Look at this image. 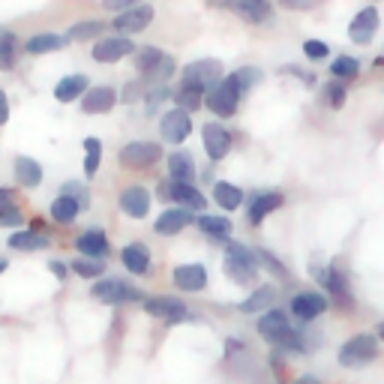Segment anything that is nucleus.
<instances>
[{
    "mask_svg": "<svg viewBox=\"0 0 384 384\" xmlns=\"http://www.w3.org/2000/svg\"><path fill=\"white\" fill-rule=\"evenodd\" d=\"M192 126H196L192 123V114L177 106L159 114V138L165 145H174V147L186 145V138L192 135Z\"/></svg>",
    "mask_w": 384,
    "mask_h": 384,
    "instance_id": "obj_13",
    "label": "nucleus"
},
{
    "mask_svg": "<svg viewBox=\"0 0 384 384\" xmlns=\"http://www.w3.org/2000/svg\"><path fill=\"white\" fill-rule=\"evenodd\" d=\"M378 28H381V12H378L375 4H369V6L357 9L354 16H351V21H349V40L354 45H369V43L375 40Z\"/></svg>",
    "mask_w": 384,
    "mask_h": 384,
    "instance_id": "obj_15",
    "label": "nucleus"
},
{
    "mask_svg": "<svg viewBox=\"0 0 384 384\" xmlns=\"http://www.w3.org/2000/svg\"><path fill=\"white\" fill-rule=\"evenodd\" d=\"M6 267H9V261H6V259H0V273H4Z\"/></svg>",
    "mask_w": 384,
    "mask_h": 384,
    "instance_id": "obj_59",
    "label": "nucleus"
},
{
    "mask_svg": "<svg viewBox=\"0 0 384 384\" xmlns=\"http://www.w3.org/2000/svg\"><path fill=\"white\" fill-rule=\"evenodd\" d=\"M87 91H91V79H87L84 72H72V75H67V79H60L55 84V99L63 102V106H69V102L81 99Z\"/></svg>",
    "mask_w": 384,
    "mask_h": 384,
    "instance_id": "obj_30",
    "label": "nucleus"
},
{
    "mask_svg": "<svg viewBox=\"0 0 384 384\" xmlns=\"http://www.w3.org/2000/svg\"><path fill=\"white\" fill-rule=\"evenodd\" d=\"M153 18H157V9H153V4H138V6H132V9H123V12H118L114 16V21H111V30L118 33V36H132L135 33H145L150 24H153Z\"/></svg>",
    "mask_w": 384,
    "mask_h": 384,
    "instance_id": "obj_12",
    "label": "nucleus"
},
{
    "mask_svg": "<svg viewBox=\"0 0 384 384\" xmlns=\"http://www.w3.org/2000/svg\"><path fill=\"white\" fill-rule=\"evenodd\" d=\"M171 102H174L177 108H183V111H189V114H196V111L204 108V91H201V87H196V84H189V81H177Z\"/></svg>",
    "mask_w": 384,
    "mask_h": 384,
    "instance_id": "obj_32",
    "label": "nucleus"
},
{
    "mask_svg": "<svg viewBox=\"0 0 384 384\" xmlns=\"http://www.w3.org/2000/svg\"><path fill=\"white\" fill-rule=\"evenodd\" d=\"M67 45H69V40L60 33H36L28 40L24 51H28V55H55V51H63Z\"/></svg>",
    "mask_w": 384,
    "mask_h": 384,
    "instance_id": "obj_35",
    "label": "nucleus"
},
{
    "mask_svg": "<svg viewBox=\"0 0 384 384\" xmlns=\"http://www.w3.org/2000/svg\"><path fill=\"white\" fill-rule=\"evenodd\" d=\"M12 210H18L16 208V198H12V189L9 186H0V216L12 213Z\"/></svg>",
    "mask_w": 384,
    "mask_h": 384,
    "instance_id": "obj_51",
    "label": "nucleus"
},
{
    "mask_svg": "<svg viewBox=\"0 0 384 384\" xmlns=\"http://www.w3.org/2000/svg\"><path fill=\"white\" fill-rule=\"evenodd\" d=\"M16 57H18V40L16 33L0 28V69H12L16 67Z\"/></svg>",
    "mask_w": 384,
    "mask_h": 384,
    "instance_id": "obj_43",
    "label": "nucleus"
},
{
    "mask_svg": "<svg viewBox=\"0 0 384 384\" xmlns=\"http://www.w3.org/2000/svg\"><path fill=\"white\" fill-rule=\"evenodd\" d=\"M279 75H291V79H298L306 91H315L318 87V75L312 72V69H303V67H298V63H283V67L276 69Z\"/></svg>",
    "mask_w": 384,
    "mask_h": 384,
    "instance_id": "obj_44",
    "label": "nucleus"
},
{
    "mask_svg": "<svg viewBox=\"0 0 384 384\" xmlns=\"http://www.w3.org/2000/svg\"><path fill=\"white\" fill-rule=\"evenodd\" d=\"M102 165V142L96 135H87L84 138V177L87 181H94L96 171Z\"/></svg>",
    "mask_w": 384,
    "mask_h": 384,
    "instance_id": "obj_42",
    "label": "nucleus"
},
{
    "mask_svg": "<svg viewBox=\"0 0 384 384\" xmlns=\"http://www.w3.org/2000/svg\"><path fill=\"white\" fill-rule=\"evenodd\" d=\"M381 357V342L375 334H369V330H361V334L349 337L342 345H339V354L337 361L342 369H363L369 363H375Z\"/></svg>",
    "mask_w": 384,
    "mask_h": 384,
    "instance_id": "obj_3",
    "label": "nucleus"
},
{
    "mask_svg": "<svg viewBox=\"0 0 384 384\" xmlns=\"http://www.w3.org/2000/svg\"><path fill=\"white\" fill-rule=\"evenodd\" d=\"M196 220H198V213H192L186 208H177V204H169V208L153 220V235L177 237V235H183L189 225H196Z\"/></svg>",
    "mask_w": 384,
    "mask_h": 384,
    "instance_id": "obj_16",
    "label": "nucleus"
},
{
    "mask_svg": "<svg viewBox=\"0 0 384 384\" xmlns=\"http://www.w3.org/2000/svg\"><path fill=\"white\" fill-rule=\"evenodd\" d=\"M222 273L228 276V283H235L237 288L247 286H259V259H255V249L247 247L243 240H228L222 247Z\"/></svg>",
    "mask_w": 384,
    "mask_h": 384,
    "instance_id": "obj_2",
    "label": "nucleus"
},
{
    "mask_svg": "<svg viewBox=\"0 0 384 384\" xmlns=\"http://www.w3.org/2000/svg\"><path fill=\"white\" fill-rule=\"evenodd\" d=\"M69 271L75 276H81V279H102L106 271H108V264L102 259H84V255H79V259L69 261Z\"/></svg>",
    "mask_w": 384,
    "mask_h": 384,
    "instance_id": "obj_41",
    "label": "nucleus"
},
{
    "mask_svg": "<svg viewBox=\"0 0 384 384\" xmlns=\"http://www.w3.org/2000/svg\"><path fill=\"white\" fill-rule=\"evenodd\" d=\"M138 4H145V0H102V9H108V12H123V9H132V6H138Z\"/></svg>",
    "mask_w": 384,
    "mask_h": 384,
    "instance_id": "obj_50",
    "label": "nucleus"
},
{
    "mask_svg": "<svg viewBox=\"0 0 384 384\" xmlns=\"http://www.w3.org/2000/svg\"><path fill=\"white\" fill-rule=\"evenodd\" d=\"M142 310L157 318V322H165V324H186V322H196V312L189 310V303L177 294H150V298L142 300Z\"/></svg>",
    "mask_w": 384,
    "mask_h": 384,
    "instance_id": "obj_4",
    "label": "nucleus"
},
{
    "mask_svg": "<svg viewBox=\"0 0 384 384\" xmlns=\"http://www.w3.org/2000/svg\"><path fill=\"white\" fill-rule=\"evenodd\" d=\"M201 147H204V157L216 165L228 159V153L235 150V135L222 120H208L201 126Z\"/></svg>",
    "mask_w": 384,
    "mask_h": 384,
    "instance_id": "obj_11",
    "label": "nucleus"
},
{
    "mask_svg": "<svg viewBox=\"0 0 384 384\" xmlns=\"http://www.w3.org/2000/svg\"><path fill=\"white\" fill-rule=\"evenodd\" d=\"M118 102H120V94L114 91L111 84H96L79 99V106L84 114H108Z\"/></svg>",
    "mask_w": 384,
    "mask_h": 384,
    "instance_id": "obj_27",
    "label": "nucleus"
},
{
    "mask_svg": "<svg viewBox=\"0 0 384 384\" xmlns=\"http://www.w3.org/2000/svg\"><path fill=\"white\" fill-rule=\"evenodd\" d=\"M147 91H150V87H147L145 79H132V81H126V84H123L120 102H123V106H135V102H145Z\"/></svg>",
    "mask_w": 384,
    "mask_h": 384,
    "instance_id": "obj_45",
    "label": "nucleus"
},
{
    "mask_svg": "<svg viewBox=\"0 0 384 384\" xmlns=\"http://www.w3.org/2000/svg\"><path fill=\"white\" fill-rule=\"evenodd\" d=\"M79 213H81V208L69 196H57L55 201H51V208H48V216L57 225H72L75 220H79Z\"/></svg>",
    "mask_w": 384,
    "mask_h": 384,
    "instance_id": "obj_40",
    "label": "nucleus"
},
{
    "mask_svg": "<svg viewBox=\"0 0 384 384\" xmlns=\"http://www.w3.org/2000/svg\"><path fill=\"white\" fill-rule=\"evenodd\" d=\"M288 196L279 189H259L252 192V196L247 198V204H243V213H247V225L249 228H261L267 216H273L276 210L286 208Z\"/></svg>",
    "mask_w": 384,
    "mask_h": 384,
    "instance_id": "obj_9",
    "label": "nucleus"
},
{
    "mask_svg": "<svg viewBox=\"0 0 384 384\" xmlns=\"http://www.w3.org/2000/svg\"><path fill=\"white\" fill-rule=\"evenodd\" d=\"M120 210L130 216V220H147L150 216V204H153V192L142 183H132V186H123L120 196H118Z\"/></svg>",
    "mask_w": 384,
    "mask_h": 384,
    "instance_id": "obj_20",
    "label": "nucleus"
},
{
    "mask_svg": "<svg viewBox=\"0 0 384 384\" xmlns=\"http://www.w3.org/2000/svg\"><path fill=\"white\" fill-rule=\"evenodd\" d=\"M165 159V150L159 142H147V138H135V142H126L118 150V162L126 171H150Z\"/></svg>",
    "mask_w": 384,
    "mask_h": 384,
    "instance_id": "obj_5",
    "label": "nucleus"
},
{
    "mask_svg": "<svg viewBox=\"0 0 384 384\" xmlns=\"http://www.w3.org/2000/svg\"><path fill=\"white\" fill-rule=\"evenodd\" d=\"M330 79H337V81H354L357 75H361V60L351 57V55H337L334 60H330Z\"/></svg>",
    "mask_w": 384,
    "mask_h": 384,
    "instance_id": "obj_39",
    "label": "nucleus"
},
{
    "mask_svg": "<svg viewBox=\"0 0 384 384\" xmlns=\"http://www.w3.org/2000/svg\"><path fill=\"white\" fill-rule=\"evenodd\" d=\"M120 264L126 267V273L132 276H150L153 273V255H150V247L142 240H132L126 243L120 249Z\"/></svg>",
    "mask_w": 384,
    "mask_h": 384,
    "instance_id": "obj_25",
    "label": "nucleus"
},
{
    "mask_svg": "<svg viewBox=\"0 0 384 384\" xmlns=\"http://www.w3.org/2000/svg\"><path fill=\"white\" fill-rule=\"evenodd\" d=\"M108 28H111V24L99 21V18H87V21L72 24V28L67 30V40H69V43H96V40H102V36H106Z\"/></svg>",
    "mask_w": 384,
    "mask_h": 384,
    "instance_id": "obj_33",
    "label": "nucleus"
},
{
    "mask_svg": "<svg viewBox=\"0 0 384 384\" xmlns=\"http://www.w3.org/2000/svg\"><path fill=\"white\" fill-rule=\"evenodd\" d=\"M291 322H294V318L288 315V310H279V306H273V310H267V312H261L259 318H255V334H259L264 342L276 345L294 327Z\"/></svg>",
    "mask_w": 384,
    "mask_h": 384,
    "instance_id": "obj_17",
    "label": "nucleus"
},
{
    "mask_svg": "<svg viewBox=\"0 0 384 384\" xmlns=\"http://www.w3.org/2000/svg\"><path fill=\"white\" fill-rule=\"evenodd\" d=\"M16 181L24 189H36L43 183V165L36 159H30V157H18L16 159Z\"/></svg>",
    "mask_w": 384,
    "mask_h": 384,
    "instance_id": "obj_38",
    "label": "nucleus"
},
{
    "mask_svg": "<svg viewBox=\"0 0 384 384\" xmlns=\"http://www.w3.org/2000/svg\"><path fill=\"white\" fill-rule=\"evenodd\" d=\"M210 198L222 213H235V210H240L243 204H247V192H243L237 183H232V181H213Z\"/></svg>",
    "mask_w": 384,
    "mask_h": 384,
    "instance_id": "obj_29",
    "label": "nucleus"
},
{
    "mask_svg": "<svg viewBox=\"0 0 384 384\" xmlns=\"http://www.w3.org/2000/svg\"><path fill=\"white\" fill-rule=\"evenodd\" d=\"M21 222H24L21 210H12V213H4V216H0V228H16V225H21Z\"/></svg>",
    "mask_w": 384,
    "mask_h": 384,
    "instance_id": "obj_52",
    "label": "nucleus"
},
{
    "mask_svg": "<svg viewBox=\"0 0 384 384\" xmlns=\"http://www.w3.org/2000/svg\"><path fill=\"white\" fill-rule=\"evenodd\" d=\"M222 79H225V67H222V60H216V57L189 60L186 67L181 69V81H189V84L201 87L204 94L213 91L216 84H222Z\"/></svg>",
    "mask_w": 384,
    "mask_h": 384,
    "instance_id": "obj_10",
    "label": "nucleus"
},
{
    "mask_svg": "<svg viewBox=\"0 0 384 384\" xmlns=\"http://www.w3.org/2000/svg\"><path fill=\"white\" fill-rule=\"evenodd\" d=\"M291 384H324V381L318 378V375H310V373H303V375H298V378H294Z\"/></svg>",
    "mask_w": 384,
    "mask_h": 384,
    "instance_id": "obj_56",
    "label": "nucleus"
},
{
    "mask_svg": "<svg viewBox=\"0 0 384 384\" xmlns=\"http://www.w3.org/2000/svg\"><path fill=\"white\" fill-rule=\"evenodd\" d=\"M165 57V51L159 45H138L135 55H132V63H135V72L138 79H147V75L159 67V60Z\"/></svg>",
    "mask_w": 384,
    "mask_h": 384,
    "instance_id": "obj_36",
    "label": "nucleus"
},
{
    "mask_svg": "<svg viewBox=\"0 0 384 384\" xmlns=\"http://www.w3.org/2000/svg\"><path fill=\"white\" fill-rule=\"evenodd\" d=\"M261 81H264V69L252 67V63H247V67H237V69H232V72H225V79H222V84H225L240 102L247 99Z\"/></svg>",
    "mask_w": 384,
    "mask_h": 384,
    "instance_id": "obj_22",
    "label": "nucleus"
},
{
    "mask_svg": "<svg viewBox=\"0 0 384 384\" xmlns=\"http://www.w3.org/2000/svg\"><path fill=\"white\" fill-rule=\"evenodd\" d=\"M165 171H169L174 183H198V162L183 147H177L165 157Z\"/></svg>",
    "mask_w": 384,
    "mask_h": 384,
    "instance_id": "obj_23",
    "label": "nucleus"
},
{
    "mask_svg": "<svg viewBox=\"0 0 384 384\" xmlns=\"http://www.w3.org/2000/svg\"><path fill=\"white\" fill-rule=\"evenodd\" d=\"M235 0H204V6L208 9H232Z\"/></svg>",
    "mask_w": 384,
    "mask_h": 384,
    "instance_id": "obj_55",
    "label": "nucleus"
},
{
    "mask_svg": "<svg viewBox=\"0 0 384 384\" xmlns=\"http://www.w3.org/2000/svg\"><path fill=\"white\" fill-rule=\"evenodd\" d=\"M276 298H279L276 283H259V286H252V291L237 303V312H240V315H255V318H259L261 312L273 310Z\"/></svg>",
    "mask_w": 384,
    "mask_h": 384,
    "instance_id": "obj_21",
    "label": "nucleus"
},
{
    "mask_svg": "<svg viewBox=\"0 0 384 384\" xmlns=\"http://www.w3.org/2000/svg\"><path fill=\"white\" fill-rule=\"evenodd\" d=\"M373 334H375V337H378V342L384 345V322H378V324H375V330H373Z\"/></svg>",
    "mask_w": 384,
    "mask_h": 384,
    "instance_id": "obj_57",
    "label": "nucleus"
},
{
    "mask_svg": "<svg viewBox=\"0 0 384 384\" xmlns=\"http://www.w3.org/2000/svg\"><path fill=\"white\" fill-rule=\"evenodd\" d=\"M171 286L181 294H201L210 286V273L201 261H183L171 267Z\"/></svg>",
    "mask_w": 384,
    "mask_h": 384,
    "instance_id": "obj_14",
    "label": "nucleus"
},
{
    "mask_svg": "<svg viewBox=\"0 0 384 384\" xmlns=\"http://www.w3.org/2000/svg\"><path fill=\"white\" fill-rule=\"evenodd\" d=\"M91 294H94V300L108 303V306H126V303H142L145 300V291L138 286H132L130 279H120V276L96 279Z\"/></svg>",
    "mask_w": 384,
    "mask_h": 384,
    "instance_id": "obj_7",
    "label": "nucleus"
},
{
    "mask_svg": "<svg viewBox=\"0 0 384 384\" xmlns=\"http://www.w3.org/2000/svg\"><path fill=\"white\" fill-rule=\"evenodd\" d=\"M373 67H375V69H384V55H378V57L373 60Z\"/></svg>",
    "mask_w": 384,
    "mask_h": 384,
    "instance_id": "obj_58",
    "label": "nucleus"
},
{
    "mask_svg": "<svg viewBox=\"0 0 384 384\" xmlns=\"http://www.w3.org/2000/svg\"><path fill=\"white\" fill-rule=\"evenodd\" d=\"M6 243H9V249H16V252H40V249L51 247V240L43 232H12Z\"/></svg>",
    "mask_w": 384,
    "mask_h": 384,
    "instance_id": "obj_37",
    "label": "nucleus"
},
{
    "mask_svg": "<svg viewBox=\"0 0 384 384\" xmlns=\"http://www.w3.org/2000/svg\"><path fill=\"white\" fill-rule=\"evenodd\" d=\"M310 276L318 283V288H324L330 306L342 315H354L357 312V298L351 288V276L345 271L342 261H330V264H310L306 267Z\"/></svg>",
    "mask_w": 384,
    "mask_h": 384,
    "instance_id": "obj_1",
    "label": "nucleus"
},
{
    "mask_svg": "<svg viewBox=\"0 0 384 384\" xmlns=\"http://www.w3.org/2000/svg\"><path fill=\"white\" fill-rule=\"evenodd\" d=\"M324 312H330V300H327V294L318 291V288L294 291L291 300H288V315L298 324H315Z\"/></svg>",
    "mask_w": 384,
    "mask_h": 384,
    "instance_id": "obj_8",
    "label": "nucleus"
},
{
    "mask_svg": "<svg viewBox=\"0 0 384 384\" xmlns=\"http://www.w3.org/2000/svg\"><path fill=\"white\" fill-rule=\"evenodd\" d=\"M157 198L165 204H177V208H186L192 213H204L208 210V196L198 189V183H174L171 177H162L157 183Z\"/></svg>",
    "mask_w": 384,
    "mask_h": 384,
    "instance_id": "obj_6",
    "label": "nucleus"
},
{
    "mask_svg": "<svg viewBox=\"0 0 384 384\" xmlns=\"http://www.w3.org/2000/svg\"><path fill=\"white\" fill-rule=\"evenodd\" d=\"M204 108H208L216 120H232L240 111V99L228 91L225 84H216L213 91L204 94Z\"/></svg>",
    "mask_w": 384,
    "mask_h": 384,
    "instance_id": "obj_24",
    "label": "nucleus"
},
{
    "mask_svg": "<svg viewBox=\"0 0 384 384\" xmlns=\"http://www.w3.org/2000/svg\"><path fill=\"white\" fill-rule=\"evenodd\" d=\"M75 249H79V255H84V259L106 261L111 255V240L102 228H87V232H81L79 237H75Z\"/></svg>",
    "mask_w": 384,
    "mask_h": 384,
    "instance_id": "obj_28",
    "label": "nucleus"
},
{
    "mask_svg": "<svg viewBox=\"0 0 384 384\" xmlns=\"http://www.w3.org/2000/svg\"><path fill=\"white\" fill-rule=\"evenodd\" d=\"M300 48H303V57H306V60H312V63L330 57V45H327L324 40H303Z\"/></svg>",
    "mask_w": 384,
    "mask_h": 384,
    "instance_id": "obj_48",
    "label": "nucleus"
},
{
    "mask_svg": "<svg viewBox=\"0 0 384 384\" xmlns=\"http://www.w3.org/2000/svg\"><path fill=\"white\" fill-rule=\"evenodd\" d=\"M60 196H69L81 210L91 208V189H87L84 183H79V181H67V183H63L60 186Z\"/></svg>",
    "mask_w": 384,
    "mask_h": 384,
    "instance_id": "obj_47",
    "label": "nucleus"
},
{
    "mask_svg": "<svg viewBox=\"0 0 384 384\" xmlns=\"http://www.w3.org/2000/svg\"><path fill=\"white\" fill-rule=\"evenodd\" d=\"M196 228L201 232L204 240L213 243V247H225L228 240H235V222L222 213H208V210L198 213Z\"/></svg>",
    "mask_w": 384,
    "mask_h": 384,
    "instance_id": "obj_18",
    "label": "nucleus"
},
{
    "mask_svg": "<svg viewBox=\"0 0 384 384\" xmlns=\"http://www.w3.org/2000/svg\"><path fill=\"white\" fill-rule=\"evenodd\" d=\"M135 43L130 40V36H102V40H96L94 43V48H91V57L96 60V63H120L123 57H132L135 55Z\"/></svg>",
    "mask_w": 384,
    "mask_h": 384,
    "instance_id": "obj_19",
    "label": "nucleus"
},
{
    "mask_svg": "<svg viewBox=\"0 0 384 384\" xmlns=\"http://www.w3.org/2000/svg\"><path fill=\"white\" fill-rule=\"evenodd\" d=\"M255 259H259V267L264 273H271L276 283H291V271L288 264H283V259H279L276 252L264 249V247H255Z\"/></svg>",
    "mask_w": 384,
    "mask_h": 384,
    "instance_id": "obj_34",
    "label": "nucleus"
},
{
    "mask_svg": "<svg viewBox=\"0 0 384 384\" xmlns=\"http://www.w3.org/2000/svg\"><path fill=\"white\" fill-rule=\"evenodd\" d=\"M232 12L240 21L255 24V28L273 24V4H271V0H235Z\"/></svg>",
    "mask_w": 384,
    "mask_h": 384,
    "instance_id": "obj_26",
    "label": "nucleus"
},
{
    "mask_svg": "<svg viewBox=\"0 0 384 384\" xmlns=\"http://www.w3.org/2000/svg\"><path fill=\"white\" fill-rule=\"evenodd\" d=\"M48 271L55 273V276L60 279V283H63V279L69 276V264H67V261H57V259H55V261H48Z\"/></svg>",
    "mask_w": 384,
    "mask_h": 384,
    "instance_id": "obj_53",
    "label": "nucleus"
},
{
    "mask_svg": "<svg viewBox=\"0 0 384 384\" xmlns=\"http://www.w3.org/2000/svg\"><path fill=\"white\" fill-rule=\"evenodd\" d=\"M318 102L330 111H342L345 102H349V84L337 81V79H327L324 84H318Z\"/></svg>",
    "mask_w": 384,
    "mask_h": 384,
    "instance_id": "obj_31",
    "label": "nucleus"
},
{
    "mask_svg": "<svg viewBox=\"0 0 384 384\" xmlns=\"http://www.w3.org/2000/svg\"><path fill=\"white\" fill-rule=\"evenodd\" d=\"M9 120V99H6V94L0 91V126H4Z\"/></svg>",
    "mask_w": 384,
    "mask_h": 384,
    "instance_id": "obj_54",
    "label": "nucleus"
},
{
    "mask_svg": "<svg viewBox=\"0 0 384 384\" xmlns=\"http://www.w3.org/2000/svg\"><path fill=\"white\" fill-rule=\"evenodd\" d=\"M174 96V87L171 84H159V87H150L147 96H145V111L147 114H157L162 102H169Z\"/></svg>",
    "mask_w": 384,
    "mask_h": 384,
    "instance_id": "obj_46",
    "label": "nucleus"
},
{
    "mask_svg": "<svg viewBox=\"0 0 384 384\" xmlns=\"http://www.w3.org/2000/svg\"><path fill=\"white\" fill-rule=\"evenodd\" d=\"M324 4H327V0H276V6L286 9V12H315V9H322Z\"/></svg>",
    "mask_w": 384,
    "mask_h": 384,
    "instance_id": "obj_49",
    "label": "nucleus"
}]
</instances>
